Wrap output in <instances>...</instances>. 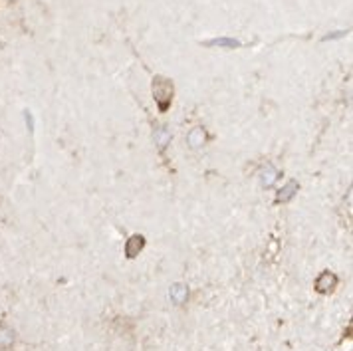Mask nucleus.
<instances>
[{"instance_id": "1", "label": "nucleus", "mask_w": 353, "mask_h": 351, "mask_svg": "<svg viewBox=\"0 0 353 351\" xmlns=\"http://www.w3.org/2000/svg\"><path fill=\"white\" fill-rule=\"evenodd\" d=\"M153 94H155V99H157V103L161 106V110H165L169 106L171 97H173V86L169 81L163 80V78H159V80H155V83H153Z\"/></svg>"}, {"instance_id": "2", "label": "nucleus", "mask_w": 353, "mask_h": 351, "mask_svg": "<svg viewBox=\"0 0 353 351\" xmlns=\"http://www.w3.org/2000/svg\"><path fill=\"white\" fill-rule=\"evenodd\" d=\"M336 282L337 280L334 274H330V272H323L320 278H318L316 286H318V290H320V292H323V294H325V292H332V290H334Z\"/></svg>"}, {"instance_id": "3", "label": "nucleus", "mask_w": 353, "mask_h": 351, "mask_svg": "<svg viewBox=\"0 0 353 351\" xmlns=\"http://www.w3.org/2000/svg\"><path fill=\"white\" fill-rule=\"evenodd\" d=\"M276 179H278V171L274 169L272 165H266L262 171H260V181H262V185L264 187H270L276 183Z\"/></svg>"}, {"instance_id": "4", "label": "nucleus", "mask_w": 353, "mask_h": 351, "mask_svg": "<svg viewBox=\"0 0 353 351\" xmlns=\"http://www.w3.org/2000/svg\"><path fill=\"white\" fill-rule=\"evenodd\" d=\"M205 139H207V133H205V129L203 128H194L191 133H189V145L191 147H201V145L205 143Z\"/></svg>"}, {"instance_id": "5", "label": "nucleus", "mask_w": 353, "mask_h": 351, "mask_svg": "<svg viewBox=\"0 0 353 351\" xmlns=\"http://www.w3.org/2000/svg\"><path fill=\"white\" fill-rule=\"evenodd\" d=\"M141 248H143V237H131V240L128 242V246H125L128 256H131V258L137 254Z\"/></svg>"}, {"instance_id": "6", "label": "nucleus", "mask_w": 353, "mask_h": 351, "mask_svg": "<svg viewBox=\"0 0 353 351\" xmlns=\"http://www.w3.org/2000/svg\"><path fill=\"white\" fill-rule=\"evenodd\" d=\"M296 191H298V185H296L294 181H290L288 185H286V187L282 189V192L278 194V201H280V203H288L290 199H292V197L296 194Z\"/></svg>"}, {"instance_id": "7", "label": "nucleus", "mask_w": 353, "mask_h": 351, "mask_svg": "<svg viewBox=\"0 0 353 351\" xmlns=\"http://www.w3.org/2000/svg\"><path fill=\"white\" fill-rule=\"evenodd\" d=\"M155 139H157V143H159V147L163 149L165 145L171 141V133H169L167 129H159V131L155 133Z\"/></svg>"}, {"instance_id": "8", "label": "nucleus", "mask_w": 353, "mask_h": 351, "mask_svg": "<svg viewBox=\"0 0 353 351\" xmlns=\"http://www.w3.org/2000/svg\"><path fill=\"white\" fill-rule=\"evenodd\" d=\"M210 44H214V46H226V48H236V46H241L236 40H226V38H221V40H212Z\"/></svg>"}, {"instance_id": "9", "label": "nucleus", "mask_w": 353, "mask_h": 351, "mask_svg": "<svg viewBox=\"0 0 353 351\" xmlns=\"http://www.w3.org/2000/svg\"><path fill=\"white\" fill-rule=\"evenodd\" d=\"M171 294H173V298H175L176 302H183V300L187 298V290H185L183 286H175V288H173V292H171Z\"/></svg>"}]
</instances>
